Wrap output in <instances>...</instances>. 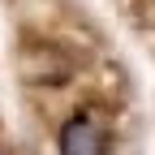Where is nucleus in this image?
I'll return each mask as SVG.
<instances>
[{"label":"nucleus","mask_w":155,"mask_h":155,"mask_svg":"<svg viewBox=\"0 0 155 155\" xmlns=\"http://www.w3.org/2000/svg\"><path fill=\"white\" fill-rule=\"evenodd\" d=\"M56 151L61 155H108V129L95 121L91 112H73L61 125Z\"/></svg>","instance_id":"1"}]
</instances>
